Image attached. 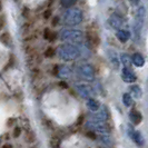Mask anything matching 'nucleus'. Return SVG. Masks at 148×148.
<instances>
[{"label":"nucleus","instance_id":"obj_1","mask_svg":"<svg viewBox=\"0 0 148 148\" xmlns=\"http://www.w3.org/2000/svg\"><path fill=\"white\" fill-rule=\"evenodd\" d=\"M80 53V49L74 44H62L57 48V55L59 56L60 59L65 61L76 60L77 58H79Z\"/></svg>","mask_w":148,"mask_h":148},{"label":"nucleus","instance_id":"obj_2","mask_svg":"<svg viewBox=\"0 0 148 148\" xmlns=\"http://www.w3.org/2000/svg\"><path fill=\"white\" fill-rule=\"evenodd\" d=\"M84 32L78 29L66 28L60 31V39L64 41L73 42V44H82L84 41Z\"/></svg>","mask_w":148,"mask_h":148},{"label":"nucleus","instance_id":"obj_3","mask_svg":"<svg viewBox=\"0 0 148 148\" xmlns=\"http://www.w3.org/2000/svg\"><path fill=\"white\" fill-rule=\"evenodd\" d=\"M84 19L82 11L78 8H69L64 14V21L68 26L79 25Z\"/></svg>","mask_w":148,"mask_h":148},{"label":"nucleus","instance_id":"obj_4","mask_svg":"<svg viewBox=\"0 0 148 148\" xmlns=\"http://www.w3.org/2000/svg\"><path fill=\"white\" fill-rule=\"evenodd\" d=\"M86 126L90 130L101 134V135H108V134L110 133L109 126L106 124V121H103V120H97V119L91 118V120L87 121Z\"/></svg>","mask_w":148,"mask_h":148},{"label":"nucleus","instance_id":"obj_5","mask_svg":"<svg viewBox=\"0 0 148 148\" xmlns=\"http://www.w3.org/2000/svg\"><path fill=\"white\" fill-rule=\"evenodd\" d=\"M145 16H146V10H145V7L141 6L137 10L136 18H135V23H134V31H135L136 38L140 37L141 29H143V26H144V20H145Z\"/></svg>","mask_w":148,"mask_h":148},{"label":"nucleus","instance_id":"obj_6","mask_svg":"<svg viewBox=\"0 0 148 148\" xmlns=\"http://www.w3.org/2000/svg\"><path fill=\"white\" fill-rule=\"evenodd\" d=\"M79 76L82 77L84 80L86 82H92L95 79V71H94V68L91 65L89 64H82L78 67L77 69Z\"/></svg>","mask_w":148,"mask_h":148},{"label":"nucleus","instance_id":"obj_7","mask_svg":"<svg viewBox=\"0 0 148 148\" xmlns=\"http://www.w3.org/2000/svg\"><path fill=\"white\" fill-rule=\"evenodd\" d=\"M76 90L78 91V94L82 97V98H90V97L94 96V89L91 87H89L87 85H82V84H78L76 85Z\"/></svg>","mask_w":148,"mask_h":148},{"label":"nucleus","instance_id":"obj_8","mask_svg":"<svg viewBox=\"0 0 148 148\" xmlns=\"http://www.w3.org/2000/svg\"><path fill=\"white\" fill-rule=\"evenodd\" d=\"M108 22H109L111 28H114V29H116V30L121 29V27H123V25H124V21H123L121 17H119V16L116 15V14H114V15H111L110 17H109Z\"/></svg>","mask_w":148,"mask_h":148},{"label":"nucleus","instance_id":"obj_9","mask_svg":"<svg viewBox=\"0 0 148 148\" xmlns=\"http://www.w3.org/2000/svg\"><path fill=\"white\" fill-rule=\"evenodd\" d=\"M128 136H129L137 145H139V146H143V145L145 144V139H144L143 135H141L139 132H137V130H134L132 128H128Z\"/></svg>","mask_w":148,"mask_h":148},{"label":"nucleus","instance_id":"obj_10","mask_svg":"<svg viewBox=\"0 0 148 148\" xmlns=\"http://www.w3.org/2000/svg\"><path fill=\"white\" fill-rule=\"evenodd\" d=\"M121 78H123L124 82H128V84L135 82H136V79H137V78H136V75L130 70V68H126V67H124V69H123Z\"/></svg>","mask_w":148,"mask_h":148},{"label":"nucleus","instance_id":"obj_11","mask_svg":"<svg viewBox=\"0 0 148 148\" xmlns=\"http://www.w3.org/2000/svg\"><path fill=\"white\" fill-rule=\"evenodd\" d=\"M92 119H97V120H103L106 121L108 119V111L105 107H100L97 111H92Z\"/></svg>","mask_w":148,"mask_h":148},{"label":"nucleus","instance_id":"obj_12","mask_svg":"<svg viewBox=\"0 0 148 148\" xmlns=\"http://www.w3.org/2000/svg\"><path fill=\"white\" fill-rule=\"evenodd\" d=\"M129 119H130V121L133 123L134 125H139L141 123V120H143V116H141V114L138 110L132 109L129 111Z\"/></svg>","mask_w":148,"mask_h":148},{"label":"nucleus","instance_id":"obj_13","mask_svg":"<svg viewBox=\"0 0 148 148\" xmlns=\"http://www.w3.org/2000/svg\"><path fill=\"white\" fill-rule=\"evenodd\" d=\"M116 36H117V38H118V40L120 42H126L127 40L130 38V32L127 31V30L119 29V30H117Z\"/></svg>","mask_w":148,"mask_h":148},{"label":"nucleus","instance_id":"obj_14","mask_svg":"<svg viewBox=\"0 0 148 148\" xmlns=\"http://www.w3.org/2000/svg\"><path fill=\"white\" fill-rule=\"evenodd\" d=\"M87 107H88V109L90 111H97L100 108V104H99L98 100L94 99L92 97H90L87 100Z\"/></svg>","mask_w":148,"mask_h":148},{"label":"nucleus","instance_id":"obj_15","mask_svg":"<svg viewBox=\"0 0 148 148\" xmlns=\"http://www.w3.org/2000/svg\"><path fill=\"white\" fill-rule=\"evenodd\" d=\"M132 59H133V64L136 67H143L145 65V59L140 53H134Z\"/></svg>","mask_w":148,"mask_h":148},{"label":"nucleus","instance_id":"obj_16","mask_svg":"<svg viewBox=\"0 0 148 148\" xmlns=\"http://www.w3.org/2000/svg\"><path fill=\"white\" fill-rule=\"evenodd\" d=\"M57 75L59 76L60 78H69V77H70V75H71V70H70V68H69V67L61 66L60 67V69L58 70Z\"/></svg>","mask_w":148,"mask_h":148},{"label":"nucleus","instance_id":"obj_17","mask_svg":"<svg viewBox=\"0 0 148 148\" xmlns=\"http://www.w3.org/2000/svg\"><path fill=\"white\" fill-rule=\"evenodd\" d=\"M120 62L124 65V67L130 68L132 64H133V59H132V57H129V55H127V53H121V55H120Z\"/></svg>","mask_w":148,"mask_h":148},{"label":"nucleus","instance_id":"obj_18","mask_svg":"<svg viewBox=\"0 0 148 148\" xmlns=\"http://www.w3.org/2000/svg\"><path fill=\"white\" fill-rule=\"evenodd\" d=\"M130 95L135 98H137V99H140L141 96H143V90L139 86H137V85H134L130 87Z\"/></svg>","mask_w":148,"mask_h":148},{"label":"nucleus","instance_id":"obj_19","mask_svg":"<svg viewBox=\"0 0 148 148\" xmlns=\"http://www.w3.org/2000/svg\"><path fill=\"white\" fill-rule=\"evenodd\" d=\"M0 41L5 45V46H8V47H9V46L11 45V42H12L11 37H10V35H9L8 32H3L2 35H0Z\"/></svg>","mask_w":148,"mask_h":148},{"label":"nucleus","instance_id":"obj_20","mask_svg":"<svg viewBox=\"0 0 148 148\" xmlns=\"http://www.w3.org/2000/svg\"><path fill=\"white\" fill-rule=\"evenodd\" d=\"M109 59H110V64L112 65V67L117 70L119 68V60L117 58V56L114 52H109Z\"/></svg>","mask_w":148,"mask_h":148},{"label":"nucleus","instance_id":"obj_21","mask_svg":"<svg viewBox=\"0 0 148 148\" xmlns=\"http://www.w3.org/2000/svg\"><path fill=\"white\" fill-rule=\"evenodd\" d=\"M123 101H124L125 106H127V107L133 106L134 105L133 96H132L130 94H124V95H123Z\"/></svg>","mask_w":148,"mask_h":148},{"label":"nucleus","instance_id":"obj_22","mask_svg":"<svg viewBox=\"0 0 148 148\" xmlns=\"http://www.w3.org/2000/svg\"><path fill=\"white\" fill-rule=\"evenodd\" d=\"M76 2H77V0H61V5L67 8L73 7Z\"/></svg>","mask_w":148,"mask_h":148},{"label":"nucleus","instance_id":"obj_23","mask_svg":"<svg viewBox=\"0 0 148 148\" xmlns=\"http://www.w3.org/2000/svg\"><path fill=\"white\" fill-rule=\"evenodd\" d=\"M45 38L46 39H49V40H51L55 38V35H53V32H50L49 30H45Z\"/></svg>","mask_w":148,"mask_h":148},{"label":"nucleus","instance_id":"obj_24","mask_svg":"<svg viewBox=\"0 0 148 148\" xmlns=\"http://www.w3.org/2000/svg\"><path fill=\"white\" fill-rule=\"evenodd\" d=\"M55 55V50L52 49V48H48L47 50H46V52H45V56L46 57H52Z\"/></svg>","mask_w":148,"mask_h":148},{"label":"nucleus","instance_id":"obj_25","mask_svg":"<svg viewBox=\"0 0 148 148\" xmlns=\"http://www.w3.org/2000/svg\"><path fill=\"white\" fill-rule=\"evenodd\" d=\"M5 23H6V21H5V17H3V16H0V30L5 27Z\"/></svg>","mask_w":148,"mask_h":148},{"label":"nucleus","instance_id":"obj_26","mask_svg":"<svg viewBox=\"0 0 148 148\" xmlns=\"http://www.w3.org/2000/svg\"><path fill=\"white\" fill-rule=\"evenodd\" d=\"M20 128L19 127H17V128H15V130H14V137H18L19 135H20Z\"/></svg>","mask_w":148,"mask_h":148},{"label":"nucleus","instance_id":"obj_27","mask_svg":"<svg viewBox=\"0 0 148 148\" xmlns=\"http://www.w3.org/2000/svg\"><path fill=\"white\" fill-rule=\"evenodd\" d=\"M50 14H51V11H50V9H48V10L45 12V18H46V19L49 18V17H50Z\"/></svg>","mask_w":148,"mask_h":148},{"label":"nucleus","instance_id":"obj_28","mask_svg":"<svg viewBox=\"0 0 148 148\" xmlns=\"http://www.w3.org/2000/svg\"><path fill=\"white\" fill-rule=\"evenodd\" d=\"M133 5H138V2H139V0H129Z\"/></svg>","mask_w":148,"mask_h":148},{"label":"nucleus","instance_id":"obj_29","mask_svg":"<svg viewBox=\"0 0 148 148\" xmlns=\"http://www.w3.org/2000/svg\"><path fill=\"white\" fill-rule=\"evenodd\" d=\"M2 9V2H1V0H0V10Z\"/></svg>","mask_w":148,"mask_h":148}]
</instances>
